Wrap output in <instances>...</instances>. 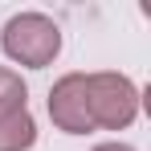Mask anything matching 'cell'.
Listing matches in <instances>:
<instances>
[{"instance_id":"obj_2","label":"cell","mask_w":151,"mask_h":151,"mask_svg":"<svg viewBox=\"0 0 151 151\" xmlns=\"http://www.w3.org/2000/svg\"><path fill=\"white\" fill-rule=\"evenodd\" d=\"M86 106H90V123L102 131H123L139 114V90L127 74L102 70L86 74Z\"/></svg>"},{"instance_id":"obj_6","label":"cell","mask_w":151,"mask_h":151,"mask_svg":"<svg viewBox=\"0 0 151 151\" xmlns=\"http://www.w3.org/2000/svg\"><path fill=\"white\" fill-rule=\"evenodd\" d=\"M94 151H135V147H127V143H98Z\"/></svg>"},{"instance_id":"obj_5","label":"cell","mask_w":151,"mask_h":151,"mask_svg":"<svg viewBox=\"0 0 151 151\" xmlns=\"http://www.w3.org/2000/svg\"><path fill=\"white\" fill-rule=\"evenodd\" d=\"M25 102H29L25 78L17 74V70H4V65H0V123L12 119V114H21V110H29Z\"/></svg>"},{"instance_id":"obj_3","label":"cell","mask_w":151,"mask_h":151,"mask_svg":"<svg viewBox=\"0 0 151 151\" xmlns=\"http://www.w3.org/2000/svg\"><path fill=\"white\" fill-rule=\"evenodd\" d=\"M49 119L65 135H86L94 131L90 123V106H86V74H65L53 82L49 90Z\"/></svg>"},{"instance_id":"obj_4","label":"cell","mask_w":151,"mask_h":151,"mask_svg":"<svg viewBox=\"0 0 151 151\" xmlns=\"http://www.w3.org/2000/svg\"><path fill=\"white\" fill-rule=\"evenodd\" d=\"M33 143H37V123H33L29 110L0 123V151H29Z\"/></svg>"},{"instance_id":"obj_1","label":"cell","mask_w":151,"mask_h":151,"mask_svg":"<svg viewBox=\"0 0 151 151\" xmlns=\"http://www.w3.org/2000/svg\"><path fill=\"white\" fill-rule=\"evenodd\" d=\"M0 49L29 70H45L61 53V29L45 12H17L0 33Z\"/></svg>"}]
</instances>
